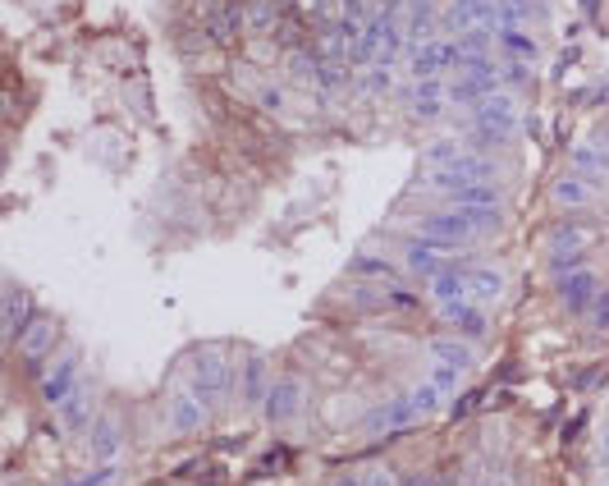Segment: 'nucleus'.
<instances>
[{
	"instance_id": "obj_23",
	"label": "nucleus",
	"mask_w": 609,
	"mask_h": 486,
	"mask_svg": "<svg viewBox=\"0 0 609 486\" xmlns=\"http://www.w3.org/2000/svg\"><path fill=\"white\" fill-rule=\"evenodd\" d=\"M55 335H60V331H55V321L37 317V321H33V331H28L24 340H18V349H24L28 362H37V358H42V354L51 349V344H55Z\"/></svg>"
},
{
	"instance_id": "obj_21",
	"label": "nucleus",
	"mask_w": 609,
	"mask_h": 486,
	"mask_svg": "<svg viewBox=\"0 0 609 486\" xmlns=\"http://www.w3.org/2000/svg\"><path fill=\"white\" fill-rule=\"evenodd\" d=\"M119 450H125V432H119V422L96 418V422H92V455H96L101 463H115Z\"/></svg>"
},
{
	"instance_id": "obj_39",
	"label": "nucleus",
	"mask_w": 609,
	"mask_h": 486,
	"mask_svg": "<svg viewBox=\"0 0 609 486\" xmlns=\"http://www.w3.org/2000/svg\"><path fill=\"white\" fill-rule=\"evenodd\" d=\"M592 321H596V331H609V290L596 298V308H592Z\"/></svg>"
},
{
	"instance_id": "obj_22",
	"label": "nucleus",
	"mask_w": 609,
	"mask_h": 486,
	"mask_svg": "<svg viewBox=\"0 0 609 486\" xmlns=\"http://www.w3.org/2000/svg\"><path fill=\"white\" fill-rule=\"evenodd\" d=\"M500 294H504V276L495 267H472L468 271V298L472 303H491Z\"/></svg>"
},
{
	"instance_id": "obj_14",
	"label": "nucleus",
	"mask_w": 609,
	"mask_h": 486,
	"mask_svg": "<svg viewBox=\"0 0 609 486\" xmlns=\"http://www.w3.org/2000/svg\"><path fill=\"white\" fill-rule=\"evenodd\" d=\"M207 37L211 42H230V37L238 33V24H243V10L234 5V0H207Z\"/></svg>"
},
{
	"instance_id": "obj_34",
	"label": "nucleus",
	"mask_w": 609,
	"mask_h": 486,
	"mask_svg": "<svg viewBox=\"0 0 609 486\" xmlns=\"http://www.w3.org/2000/svg\"><path fill=\"white\" fill-rule=\"evenodd\" d=\"M358 271H362V276H380L385 285H394V267H390V261H380V257H362Z\"/></svg>"
},
{
	"instance_id": "obj_26",
	"label": "nucleus",
	"mask_w": 609,
	"mask_h": 486,
	"mask_svg": "<svg viewBox=\"0 0 609 486\" xmlns=\"http://www.w3.org/2000/svg\"><path fill=\"white\" fill-rule=\"evenodd\" d=\"M518 138V129H495V125H472V152H495V148H509Z\"/></svg>"
},
{
	"instance_id": "obj_17",
	"label": "nucleus",
	"mask_w": 609,
	"mask_h": 486,
	"mask_svg": "<svg viewBox=\"0 0 609 486\" xmlns=\"http://www.w3.org/2000/svg\"><path fill=\"white\" fill-rule=\"evenodd\" d=\"M573 175H582L586 184H600V179H609V148L605 143L573 148Z\"/></svg>"
},
{
	"instance_id": "obj_15",
	"label": "nucleus",
	"mask_w": 609,
	"mask_h": 486,
	"mask_svg": "<svg viewBox=\"0 0 609 486\" xmlns=\"http://www.w3.org/2000/svg\"><path fill=\"white\" fill-rule=\"evenodd\" d=\"M440 257H444V248H440V243L422 239V234L403 243V267H409L413 276H426V280H431V276L440 271Z\"/></svg>"
},
{
	"instance_id": "obj_25",
	"label": "nucleus",
	"mask_w": 609,
	"mask_h": 486,
	"mask_svg": "<svg viewBox=\"0 0 609 486\" xmlns=\"http://www.w3.org/2000/svg\"><path fill=\"white\" fill-rule=\"evenodd\" d=\"M550 253H586V226H573V220L555 226L550 230Z\"/></svg>"
},
{
	"instance_id": "obj_43",
	"label": "nucleus",
	"mask_w": 609,
	"mask_h": 486,
	"mask_svg": "<svg viewBox=\"0 0 609 486\" xmlns=\"http://www.w3.org/2000/svg\"><path fill=\"white\" fill-rule=\"evenodd\" d=\"M468 486H491V482H468Z\"/></svg>"
},
{
	"instance_id": "obj_18",
	"label": "nucleus",
	"mask_w": 609,
	"mask_h": 486,
	"mask_svg": "<svg viewBox=\"0 0 609 486\" xmlns=\"http://www.w3.org/2000/svg\"><path fill=\"white\" fill-rule=\"evenodd\" d=\"M550 197L559 202L563 212H582V207H592V202H596V184H586L582 175H563V179H555Z\"/></svg>"
},
{
	"instance_id": "obj_41",
	"label": "nucleus",
	"mask_w": 609,
	"mask_h": 486,
	"mask_svg": "<svg viewBox=\"0 0 609 486\" xmlns=\"http://www.w3.org/2000/svg\"><path fill=\"white\" fill-rule=\"evenodd\" d=\"M600 463H609V427H605V436H600Z\"/></svg>"
},
{
	"instance_id": "obj_29",
	"label": "nucleus",
	"mask_w": 609,
	"mask_h": 486,
	"mask_svg": "<svg viewBox=\"0 0 609 486\" xmlns=\"http://www.w3.org/2000/svg\"><path fill=\"white\" fill-rule=\"evenodd\" d=\"M409 399H413V409H417V418H431L440 404H444V391L436 386V381H422L417 391H409Z\"/></svg>"
},
{
	"instance_id": "obj_27",
	"label": "nucleus",
	"mask_w": 609,
	"mask_h": 486,
	"mask_svg": "<svg viewBox=\"0 0 609 486\" xmlns=\"http://www.w3.org/2000/svg\"><path fill=\"white\" fill-rule=\"evenodd\" d=\"M454 207H500V189L495 184H468V189H458L450 193Z\"/></svg>"
},
{
	"instance_id": "obj_6",
	"label": "nucleus",
	"mask_w": 609,
	"mask_h": 486,
	"mask_svg": "<svg viewBox=\"0 0 609 486\" xmlns=\"http://www.w3.org/2000/svg\"><path fill=\"white\" fill-rule=\"evenodd\" d=\"M555 294L568 312H592L596 308V298H600V285H596V271H568L555 280Z\"/></svg>"
},
{
	"instance_id": "obj_5",
	"label": "nucleus",
	"mask_w": 609,
	"mask_h": 486,
	"mask_svg": "<svg viewBox=\"0 0 609 486\" xmlns=\"http://www.w3.org/2000/svg\"><path fill=\"white\" fill-rule=\"evenodd\" d=\"M463 65V51L458 42H426L413 51V84H422V78H440Z\"/></svg>"
},
{
	"instance_id": "obj_11",
	"label": "nucleus",
	"mask_w": 609,
	"mask_h": 486,
	"mask_svg": "<svg viewBox=\"0 0 609 486\" xmlns=\"http://www.w3.org/2000/svg\"><path fill=\"white\" fill-rule=\"evenodd\" d=\"M403 106H409V115H417V119H436L444 111L440 78H422V84H413L409 92H403Z\"/></svg>"
},
{
	"instance_id": "obj_12",
	"label": "nucleus",
	"mask_w": 609,
	"mask_h": 486,
	"mask_svg": "<svg viewBox=\"0 0 609 486\" xmlns=\"http://www.w3.org/2000/svg\"><path fill=\"white\" fill-rule=\"evenodd\" d=\"M74 391H78V358H60L55 368L42 376V399L60 409V404H65Z\"/></svg>"
},
{
	"instance_id": "obj_40",
	"label": "nucleus",
	"mask_w": 609,
	"mask_h": 486,
	"mask_svg": "<svg viewBox=\"0 0 609 486\" xmlns=\"http://www.w3.org/2000/svg\"><path fill=\"white\" fill-rule=\"evenodd\" d=\"M257 101H261V111H284V92H280V88L257 92Z\"/></svg>"
},
{
	"instance_id": "obj_31",
	"label": "nucleus",
	"mask_w": 609,
	"mask_h": 486,
	"mask_svg": "<svg viewBox=\"0 0 609 486\" xmlns=\"http://www.w3.org/2000/svg\"><path fill=\"white\" fill-rule=\"evenodd\" d=\"M500 42L509 47V55H518V60H532L536 55V47H532V37L527 33H514V28H500Z\"/></svg>"
},
{
	"instance_id": "obj_13",
	"label": "nucleus",
	"mask_w": 609,
	"mask_h": 486,
	"mask_svg": "<svg viewBox=\"0 0 609 486\" xmlns=\"http://www.w3.org/2000/svg\"><path fill=\"white\" fill-rule=\"evenodd\" d=\"M426 290H431V298L440 303V308L463 303V298H468V271H463V267H440L431 280H426Z\"/></svg>"
},
{
	"instance_id": "obj_8",
	"label": "nucleus",
	"mask_w": 609,
	"mask_h": 486,
	"mask_svg": "<svg viewBox=\"0 0 609 486\" xmlns=\"http://www.w3.org/2000/svg\"><path fill=\"white\" fill-rule=\"evenodd\" d=\"M33 321H37V303L18 285H5V331H10V340L14 344L24 340L33 331Z\"/></svg>"
},
{
	"instance_id": "obj_30",
	"label": "nucleus",
	"mask_w": 609,
	"mask_h": 486,
	"mask_svg": "<svg viewBox=\"0 0 609 486\" xmlns=\"http://www.w3.org/2000/svg\"><path fill=\"white\" fill-rule=\"evenodd\" d=\"M60 413H65L69 427H88V422H92V404H88V395H83V391H74L65 404H60Z\"/></svg>"
},
{
	"instance_id": "obj_38",
	"label": "nucleus",
	"mask_w": 609,
	"mask_h": 486,
	"mask_svg": "<svg viewBox=\"0 0 609 486\" xmlns=\"http://www.w3.org/2000/svg\"><path fill=\"white\" fill-rule=\"evenodd\" d=\"M504 78H509V84H527V78H532V69H527V60H509V65H504Z\"/></svg>"
},
{
	"instance_id": "obj_1",
	"label": "nucleus",
	"mask_w": 609,
	"mask_h": 486,
	"mask_svg": "<svg viewBox=\"0 0 609 486\" xmlns=\"http://www.w3.org/2000/svg\"><path fill=\"white\" fill-rule=\"evenodd\" d=\"M230 386H234V368H230V358L220 354V349H202L197 358H193V381H189V391L207 404H220L230 395Z\"/></svg>"
},
{
	"instance_id": "obj_37",
	"label": "nucleus",
	"mask_w": 609,
	"mask_h": 486,
	"mask_svg": "<svg viewBox=\"0 0 609 486\" xmlns=\"http://www.w3.org/2000/svg\"><path fill=\"white\" fill-rule=\"evenodd\" d=\"M458 376H463V372H454V368H440V362H436V372H431V381H436V386H440L444 395H450V391L458 386Z\"/></svg>"
},
{
	"instance_id": "obj_28",
	"label": "nucleus",
	"mask_w": 609,
	"mask_h": 486,
	"mask_svg": "<svg viewBox=\"0 0 609 486\" xmlns=\"http://www.w3.org/2000/svg\"><path fill=\"white\" fill-rule=\"evenodd\" d=\"M527 18H532V0H500V14H495V24H500V28L522 33Z\"/></svg>"
},
{
	"instance_id": "obj_20",
	"label": "nucleus",
	"mask_w": 609,
	"mask_h": 486,
	"mask_svg": "<svg viewBox=\"0 0 609 486\" xmlns=\"http://www.w3.org/2000/svg\"><path fill=\"white\" fill-rule=\"evenodd\" d=\"M431 358L440 362V368H454V372H468L472 362H477L472 340H463V335H454V340H436V344H431Z\"/></svg>"
},
{
	"instance_id": "obj_7",
	"label": "nucleus",
	"mask_w": 609,
	"mask_h": 486,
	"mask_svg": "<svg viewBox=\"0 0 609 486\" xmlns=\"http://www.w3.org/2000/svg\"><path fill=\"white\" fill-rule=\"evenodd\" d=\"M472 125H495V129H518V106H514V97L509 92H491V97H481L477 106H472Z\"/></svg>"
},
{
	"instance_id": "obj_3",
	"label": "nucleus",
	"mask_w": 609,
	"mask_h": 486,
	"mask_svg": "<svg viewBox=\"0 0 609 486\" xmlns=\"http://www.w3.org/2000/svg\"><path fill=\"white\" fill-rule=\"evenodd\" d=\"M500 78H504V69L495 65V60L468 55V60L458 65V84L450 88V97H454V101H468V106H477L481 97H491V92L500 88Z\"/></svg>"
},
{
	"instance_id": "obj_36",
	"label": "nucleus",
	"mask_w": 609,
	"mask_h": 486,
	"mask_svg": "<svg viewBox=\"0 0 609 486\" xmlns=\"http://www.w3.org/2000/svg\"><path fill=\"white\" fill-rule=\"evenodd\" d=\"M74 486H115V463H101L96 473H88L83 482H74Z\"/></svg>"
},
{
	"instance_id": "obj_16",
	"label": "nucleus",
	"mask_w": 609,
	"mask_h": 486,
	"mask_svg": "<svg viewBox=\"0 0 609 486\" xmlns=\"http://www.w3.org/2000/svg\"><path fill=\"white\" fill-rule=\"evenodd\" d=\"M261 409H267L271 422H289V418H298V409H302V386H298V381H275Z\"/></svg>"
},
{
	"instance_id": "obj_35",
	"label": "nucleus",
	"mask_w": 609,
	"mask_h": 486,
	"mask_svg": "<svg viewBox=\"0 0 609 486\" xmlns=\"http://www.w3.org/2000/svg\"><path fill=\"white\" fill-rule=\"evenodd\" d=\"M362 477V486H403L390 469H380V463H376V469H367V473H358Z\"/></svg>"
},
{
	"instance_id": "obj_2",
	"label": "nucleus",
	"mask_w": 609,
	"mask_h": 486,
	"mask_svg": "<svg viewBox=\"0 0 609 486\" xmlns=\"http://www.w3.org/2000/svg\"><path fill=\"white\" fill-rule=\"evenodd\" d=\"M495 175H500V166L491 156H481V152H463L458 161H450V166H440V170H431V184L450 197V193H458V189H468V184H495Z\"/></svg>"
},
{
	"instance_id": "obj_42",
	"label": "nucleus",
	"mask_w": 609,
	"mask_h": 486,
	"mask_svg": "<svg viewBox=\"0 0 609 486\" xmlns=\"http://www.w3.org/2000/svg\"><path fill=\"white\" fill-rule=\"evenodd\" d=\"M600 143H605V148H609V129H605V133H600Z\"/></svg>"
},
{
	"instance_id": "obj_24",
	"label": "nucleus",
	"mask_w": 609,
	"mask_h": 486,
	"mask_svg": "<svg viewBox=\"0 0 609 486\" xmlns=\"http://www.w3.org/2000/svg\"><path fill=\"white\" fill-rule=\"evenodd\" d=\"M271 386H267V368H261V358H248L243 362V399L248 404H267Z\"/></svg>"
},
{
	"instance_id": "obj_19",
	"label": "nucleus",
	"mask_w": 609,
	"mask_h": 486,
	"mask_svg": "<svg viewBox=\"0 0 609 486\" xmlns=\"http://www.w3.org/2000/svg\"><path fill=\"white\" fill-rule=\"evenodd\" d=\"M207 413H211V409H207V404H202L193 391H179V395L170 399V432H197Z\"/></svg>"
},
{
	"instance_id": "obj_4",
	"label": "nucleus",
	"mask_w": 609,
	"mask_h": 486,
	"mask_svg": "<svg viewBox=\"0 0 609 486\" xmlns=\"http://www.w3.org/2000/svg\"><path fill=\"white\" fill-rule=\"evenodd\" d=\"M472 234H477V226L468 220V212H458V207H444V212L422 216V239L440 243L444 253H458V248H463V243H468Z\"/></svg>"
},
{
	"instance_id": "obj_10",
	"label": "nucleus",
	"mask_w": 609,
	"mask_h": 486,
	"mask_svg": "<svg viewBox=\"0 0 609 486\" xmlns=\"http://www.w3.org/2000/svg\"><path fill=\"white\" fill-rule=\"evenodd\" d=\"M444 312V321L463 335V340H481L485 331H491V321H485V312H481V303H472V298H463V303H450V308H440Z\"/></svg>"
},
{
	"instance_id": "obj_9",
	"label": "nucleus",
	"mask_w": 609,
	"mask_h": 486,
	"mask_svg": "<svg viewBox=\"0 0 609 486\" xmlns=\"http://www.w3.org/2000/svg\"><path fill=\"white\" fill-rule=\"evenodd\" d=\"M413 422H417V409H413V399L403 395V399H390V404H385V409L367 413V422H362V427H367L372 436H380V432H399V427H413Z\"/></svg>"
},
{
	"instance_id": "obj_33",
	"label": "nucleus",
	"mask_w": 609,
	"mask_h": 486,
	"mask_svg": "<svg viewBox=\"0 0 609 486\" xmlns=\"http://www.w3.org/2000/svg\"><path fill=\"white\" fill-rule=\"evenodd\" d=\"M463 156V143H436L431 152H426V161L440 170V166H450V161H458Z\"/></svg>"
},
{
	"instance_id": "obj_32",
	"label": "nucleus",
	"mask_w": 609,
	"mask_h": 486,
	"mask_svg": "<svg viewBox=\"0 0 609 486\" xmlns=\"http://www.w3.org/2000/svg\"><path fill=\"white\" fill-rule=\"evenodd\" d=\"M362 88H367L372 97H380V92L394 88V74L385 69V65H367V74H362Z\"/></svg>"
}]
</instances>
